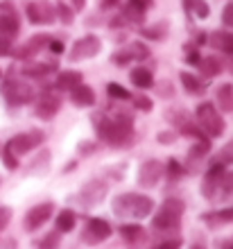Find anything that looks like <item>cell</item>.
Instances as JSON below:
<instances>
[{"label": "cell", "mask_w": 233, "mask_h": 249, "mask_svg": "<svg viewBox=\"0 0 233 249\" xmlns=\"http://www.w3.org/2000/svg\"><path fill=\"white\" fill-rule=\"evenodd\" d=\"M154 211V202L147 195H136V193H125V195L113 199V213L120 217H147Z\"/></svg>", "instance_id": "1"}, {"label": "cell", "mask_w": 233, "mask_h": 249, "mask_svg": "<svg viewBox=\"0 0 233 249\" xmlns=\"http://www.w3.org/2000/svg\"><path fill=\"white\" fill-rule=\"evenodd\" d=\"M95 131L97 136L111 145H125L131 138V124L129 120H111L107 116H95Z\"/></svg>", "instance_id": "2"}, {"label": "cell", "mask_w": 233, "mask_h": 249, "mask_svg": "<svg viewBox=\"0 0 233 249\" xmlns=\"http://www.w3.org/2000/svg\"><path fill=\"white\" fill-rule=\"evenodd\" d=\"M183 209H186V206H183L181 199L168 197V199L161 204V209H159V213L154 215V220H152L154 229H175L183 215Z\"/></svg>", "instance_id": "3"}, {"label": "cell", "mask_w": 233, "mask_h": 249, "mask_svg": "<svg viewBox=\"0 0 233 249\" xmlns=\"http://www.w3.org/2000/svg\"><path fill=\"white\" fill-rule=\"evenodd\" d=\"M195 116H197V123H199V127L204 131H206L208 136H222L224 134V120H222L220 111L213 107V102H204V105L197 107V111H195Z\"/></svg>", "instance_id": "4"}, {"label": "cell", "mask_w": 233, "mask_h": 249, "mask_svg": "<svg viewBox=\"0 0 233 249\" xmlns=\"http://www.w3.org/2000/svg\"><path fill=\"white\" fill-rule=\"evenodd\" d=\"M25 14L32 25H50L54 23V9L48 0H32L25 5Z\"/></svg>", "instance_id": "5"}, {"label": "cell", "mask_w": 233, "mask_h": 249, "mask_svg": "<svg viewBox=\"0 0 233 249\" xmlns=\"http://www.w3.org/2000/svg\"><path fill=\"white\" fill-rule=\"evenodd\" d=\"M100 48H102V43H100V39H97L95 34H86V36H82V39H77L72 43L71 53H68V59L79 61V59H86V57H95L100 53Z\"/></svg>", "instance_id": "6"}, {"label": "cell", "mask_w": 233, "mask_h": 249, "mask_svg": "<svg viewBox=\"0 0 233 249\" xmlns=\"http://www.w3.org/2000/svg\"><path fill=\"white\" fill-rule=\"evenodd\" d=\"M111 224L104 222V220H100V217H91L89 222H86L84 227V233H82V240H84L86 245H100L104 243L107 238L111 236Z\"/></svg>", "instance_id": "7"}, {"label": "cell", "mask_w": 233, "mask_h": 249, "mask_svg": "<svg viewBox=\"0 0 233 249\" xmlns=\"http://www.w3.org/2000/svg\"><path fill=\"white\" fill-rule=\"evenodd\" d=\"M52 213H54V204L52 202H43V204H39V206L30 209L25 213V220H23L25 231H36L39 227H43L52 217Z\"/></svg>", "instance_id": "8"}, {"label": "cell", "mask_w": 233, "mask_h": 249, "mask_svg": "<svg viewBox=\"0 0 233 249\" xmlns=\"http://www.w3.org/2000/svg\"><path fill=\"white\" fill-rule=\"evenodd\" d=\"M2 95H5V100L9 102V105L18 107V105L30 102V100H32V95H34V91L27 84L18 82V79H9V82L5 84V89H2Z\"/></svg>", "instance_id": "9"}, {"label": "cell", "mask_w": 233, "mask_h": 249, "mask_svg": "<svg viewBox=\"0 0 233 249\" xmlns=\"http://www.w3.org/2000/svg\"><path fill=\"white\" fill-rule=\"evenodd\" d=\"M104 195H107V184L93 179V181H89L84 188L79 190L77 202L82 204V206H97V204L104 199Z\"/></svg>", "instance_id": "10"}, {"label": "cell", "mask_w": 233, "mask_h": 249, "mask_svg": "<svg viewBox=\"0 0 233 249\" xmlns=\"http://www.w3.org/2000/svg\"><path fill=\"white\" fill-rule=\"evenodd\" d=\"M41 143H43V131H30V134H18V136H14L7 145H9L12 152L18 157V154H27V152L34 150V147Z\"/></svg>", "instance_id": "11"}, {"label": "cell", "mask_w": 233, "mask_h": 249, "mask_svg": "<svg viewBox=\"0 0 233 249\" xmlns=\"http://www.w3.org/2000/svg\"><path fill=\"white\" fill-rule=\"evenodd\" d=\"M163 175V165L156 161V159H147L145 163L141 165V170H138V184L143 188H154L159 184V179Z\"/></svg>", "instance_id": "12"}, {"label": "cell", "mask_w": 233, "mask_h": 249, "mask_svg": "<svg viewBox=\"0 0 233 249\" xmlns=\"http://www.w3.org/2000/svg\"><path fill=\"white\" fill-rule=\"evenodd\" d=\"M224 163H220V161H213V165L208 168V172L204 175V184H201V193H204V197H208V199H213L215 190L220 188V181L222 177H224Z\"/></svg>", "instance_id": "13"}, {"label": "cell", "mask_w": 233, "mask_h": 249, "mask_svg": "<svg viewBox=\"0 0 233 249\" xmlns=\"http://www.w3.org/2000/svg\"><path fill=\"white\" fill-rule=\"evenodd\" d=\"M20 30V20L16 16L9 5H2V12H0V36H7V39H12L16 36Z\"/></svg>", "instance_id": "14"}, {"label": "cell", "mask_w": 233, "mask_h": 249, "mask_svg": "<svg viewBox=\"0 0 233 249\" xmlns=\"http://www.w3.org/2000/svg\"><path fill=\"white\" fill-rule=\"evenodd\" d=\"M48 43H50L48 34H34L27 43H23V46L16 50V57H18V59H30V57H34V54L39 53L41 48H46Z\"/></svg>", "instance_id": "15"}, {"label": "cell", "mask_w": 233, "mask_h": 249, "mask_svg": "<svg viewBox=\"0 0 233 249\" xmlns=\"http://www.w3.org/2000/svg\"><path fill=\"white\" fill-rule=\"evenodd\" d=\"M59 107H61L59 98H54V95H43V98L39 100L36 109H34V113H36V118H41V120H50L57 116Z\"/></svg>", "instance_id": "16"}, {"label": "cell", "mask_w": 233, "mask_h": 249, "mask_svg": "<svg viewBox=\"0 0 233 249\" xmlns=\"http://www.w3.org/2000/svg\"><path fill=\"white\" fill-rule=\"evenodd\" d=\"M71 100H72V105H77V107H91L95 102V93H93L91 86L79 84L71 91Z\"/></svg>", "instance_id": "17"}, {"label": "cell", "mask_w": 233, "mask_h": 249, "mask_svg": "<svg viewBox=\"0 0 233 249\" xmlns=\"http://www.w3.org/2000/svg\"><path fill=\"white\" fill-rule=\"evenodd\" d=\"M208 43L220 50V53H227V54H233V32H213Z\"/></svg>", "instance_id": "18"}, {"label": "cell", "mask_w": 233, "mask_h": 249, "mask_svg": "<svg viewBox=\"0 0 233 249\" xmlns=\"http://www.w3.org/2000/svg\"><path fill=\"white\" fill-rule=\"evenodd\" d=\"M82 84V72L77 71H68V72H61L57 77V89L59 91H68L71 93L75 86Z\"/></svg>", "instance_id": "19"}, {"label": "cell", "mask_w": 233, "mask_h": 249, "mask_svg": "<svg viewBox=\"0 0 233 249\" xmlns=\"http://www.w3.org/2000/svg\"><path fill=\"white\" fill-rule=\"evenodd\" d=\"M215 98H217V107H220L222 111H233V86L231 84L217 86Z\"/></svg>", "instance_id": "20"}, {"label": "cell", "mask_w": 233, "mask_h": 249, "mask_svg": "<svg viewBox=\"0 0 233 249\" xmlns=\"http://www.w3.org/2000/svg\"><path fill=\"white\" fill-rule=\"evenodd\" d=\"M57 231L59 233H66V231H72L75 229V222H77V217H75V213L72 211H68V209H64V211H59V215H57Z\"/></svg>", "instance_id": "21"}, {"label": "cell", "mask_w": 233, "mask_h": 249, "mask_svg": "<svg viewBox=\"0 0 233 249\" xmlns=\"http://www.w3.org/2000/svg\"><path fill=\"white\" fill-rule=\"evenodd\" d=\"M131 84L138 86V89H149L154 84V77H152V72L147 68H134L131 71Z\"/></svg>", "instance_id": "22"}, {"label": "cell", "mask_w": 233, "mask_h": 249, "mask_svg": "<svg viewBox=\"0 0 233 249\" xmlns=\"http://www.w3.org/2000/svg\"><path fill=\"white\" fill-rule=\"evenodd\" d=\"M199 71L206 75V77H217L222 72V64L220 59H215V57H204L199 61Z\"/></svg>", "instance_id": "23"}, {"label": "cell", "mask_w": 233, "mask_h": 249, "mask_svg": "<svg viewBox=\"0 0 233 249\" xmlns=\"http://www.w3.org/2000/svg\"><path fill=\"white\" fill-rule=\"evenodd\" d=\"M204 220H206L211 227H220V224H227V222H233V206L231 209H224V211H220V213H206L204 215Z\"/></svg>", "instance_id": "24"}, {"label": "cell", "mask_w": 233, "mask_h": 249, "mask_svg": "<svg viewBox=\"0 0 233 249\" xmlns=\"http://www.w3.org/2000/svg\"><path fill=\"white\" fill-rule=\"evenodd\" d=\"M181 84L190 95H199V93H204V86H201V82L195 77L193 72H181Z\"/></svg>", "instance_id": "25"}, {"label": "cell", "mask_w": 233, "mask_h": 249, "mask_svg": "<svg viewBox=\"0 0 233 249\" xmlns=\"http://www.w3.org/2000/svg\"><path fill=\"white\" fill-rule=\"evenodd\" d=\"M120 236H123L127 243H134V240H143L145 231H143L141 224H123V227H120Z\"/></svg>", "instance_id": "26"}, {"label": "cell", "mask_w": 233, "mask_h": 249, "mask_svg": "<svg viewBox=\"0 0 233 249\" xmlns=\"http://www.w3.org/2000/svg\"><path fill=\"white\" fill-rule=\"evenodd\" d=\"M186 12L195 14L197 18H206L208 16V5L204 0H186Z\"/></svg>", "instance_id": "27"}, {"label": "cell", "mask_w": 233, "mask_h": 249, "mask_svg": "<svg viewBox=\"0 0 233 249\" xmlns=\"http://www.w3.org/2000/svg\"><path fill=\"white\" fill-rule=\"evenodd\" d=\"M23 72H25L27 77H43L46 72H50V66L48 64H27L25 68H23Z\"/></svg>", "instance_id": "28"}, {"label": "cell", "mask_w": 233, "mask_h": 249, "mask_svg": "<svg viewBox=\"0 0 233 249\" xmlns=\"http://www.w3.org/2000/svg\"><path fill=\"white\" fill-rule=\"evenodd\" d=\"M107 91H109L111 98H116V100H129L131 98V93L125 89V86L116 84V82H111L109 86H107Z\"/></svg>", "instance_id": "29"}, {"label": "cell", "mask_w": 233, "mask_h": 249, "mask_svg": "<svg viewBox=\"0 0 233 249\" xmlns=\"http://www.w3.org/2000/svg\"><path fill=\"white\" fill-rule=\"evenodd\" d=\"M220 188H222V197H233V170L224 172V177L220 181Z\"/></svg>", "instance_id": "30"}, {"label": "cell", "mask_w": 233, "mask_h": 249, "mask_svg": "<svg viewBox=\"0 0 233 249\" xmlns=\"http://www.w3.org/2000/svg\"><path fill=\"white\" fill-rule=\"evenodd\" d=\"M129 53H134V54H131L134 59H147V57H149V50H147V46H143L141 41H136V43H131Z\"/></svg>", "instance_id": "31"}, {"label": "cell", "mask_w": 233, "mask_h": 249, "mask_svg": "<svg viewBox=\"0 0 233 249\" xmlns=\"http://www.w3.org/2000/svg\"><path fill=\"white\" fill-rule=\"evenodd\" d=\"M2 161H5V165L9 168V170H16V168H18V159H16V154L12 152V147H9V145H5V154H2Z\"/></svg>", "instance_id": "32"}, {"label": "cell", "mask_w": 233, "mask_h": 249, "mask_svg": "<svg viewBox=\"0 0 233 249\" xmlns=\"http://www.w3.org/2000/svg\"><path fill=\"white\" fill-rule=\"evenodd\" d=\"M165 30H168V25L165 23H161V25H152L145 30V36H149V39H163V34H165Z\"/></svg>", "instance_id": "33"}, {"label": "cell", "mask_w": 233, "mask_h": 249, "mask_svg": "<svg viewBox=\"0 0 233 249\" xmlns=\"http://www.w3.org/2000/svg\"><path fill=\"white\" fill-rule=\"evenodd\" d=\"M57 14H59V18H61V23H66V25L72 23V9H68L66 2H59L57 5Z\"/></svg>", "instance_id": "34"}, {"label": "cell", "mask_w": 233, "mask_h": 249, "mask_svg": "<svg viewBox=\"0 0 233 249\" xmlns=\"http://www.w3.org/2000/svg\"><path fill=\"white\" fill-rule=\"evenodd\" d=\"M59 247V231L57 233H48L43 240H41V249H54Z\"/></svg>", "instance_id": "35"}, {"label": "cell", "mask_w": 233, "mask_h": 249, "mask_svg": "<svg viewBox=\"0 0 233 249\" xmlns=\"http://www.w3.org/2000/svg\"><path fill=\"white\" fill-rule=\"evenodd\" d=\"M215 161H220V163H224V161H233V141L231 143H227V147L217 154V159Z\"/></svg>", "instance_id": "36"}, {"label": "cell", "mask_w": 233, "mask_h": 249, "mask_svg": "<svg viewBox=\"0 0 233 249\" xmlns=\"http://www.w3.org/2000/svg\"><path fill=\"white\" fill-rule=\"evenodd\" d=\"M222 20H224V25L233 30V2H229V5L222 9Z\"/></svg>", "instance_id": "37"}, {"label": "cell", "mask_w": 233, "mask_h": 249, "mask_svg": "<svg viewBox=\"0 0 233 249\" xmlns=\"http://www.w3.org/2000/svg\"><path fill=\"white\" fill-rule=\"evenodd\" d=\"M131 59H134V57H131L129 50H123V53H116V54H113V61H116L118 66H127Z\"/></svg>", "instance_id": "38"}, {"label": "cell", "mask_w": 233, "mask_h": 249, "mask_svg": "<svg viewBox=\"0 0 233 249\" xmlns=\"http://www.w3.org/2000/svg\"><path fill=\"white\" fill-rule=\"evenodd\" d=\"M168 170H170V172H168V177L172 179V181H175V179L179 177V175H181V165L177 163L175 159H170V161H168Z\"/></svg>", "instance_id": "39"}, {"label": "cell", "mask_w": 233, "mask_h": 249, "mask_svg": "<svg viewBox=\"0 0 233 249\" xmlns=\"http://www.w3.org/2000/svg\"><path fill=\"white\" fill-rule=\"evenodd\" d=\"M12 54V39L0 36V57H9Z\"/></svg>", "instance_id": "40"}, {"label": "cell", "mask_w": 233, "mask_h": 249, "mask_svg": "<svg viewBox=\"0 0 233 249\" xmlns=\"http://www.w3.org/2000/svg\"><path fill=\"white\" fill-rule=\"evenodd\" d=\"M206 152H208V143L206 141H201V143H197L193 150H190V157L197 159V157H201V154H206Z\"/></svg>", "instance_id": "41"}, {"label": "cell", "mask_w": 233, "mask_h": 249, "mask_svg": "<svg viewBox=\"0 0 233 249\" xmlns=\"http://www.w3.org/2000/svg\"><path fill=\"white\" fill-rule=\"evenodd\" d=\"M136 107L141 109V111H152V100L145 98V95H141V98H136Z\"/></svg>", "instance_id": "42"}, {"label": "cell", "mask_w": 233, "mask_h": 249, "mask_svg": "<svg viewBox=\"0 0 233 249\" xmlns=\"http://www.w3.org/2000/svg\"><path fill=\"white\" fill-rule=\"evenodd\" d=\"M129 5L136 7V9H141V12H145V9L152 7V0H129Z\"/></svg>", "instance_id": "43"}, {"label": "cell", "mask_w": 233, "mask_h": 249, "mask_svg": "<svg viewBox=\"0 0 233 249\" xmlns=\"http://www.w3.org/2000/svg\"><path fill=\"white\" fill-rule=\"evenodd\" d=\"M48 48H50L54 54H61V53H64V43H61V41H50V43H48Z\"/></svg>", "instance_id": "44"}, {"label": "cell", "mask_w": 233, "mask_h": 249, "mask_svg": "<svg viewBox=\"0 0 233 249\" xmlns=\"http://www.w3.org/2000/svg\"><path fill=\"white\" fill-rule=\"evenodd\" d=\"M179 245H181L179 240H168V243H161L156 249H179Z\"/></svg>", "instance_id": "45"}, {"label": "cell", "mask_w": 233, "mask_h": 249, "mask_svg": "<svg viewBox=\"0 0 233 249\" xmlns=\"http://www.w3.org/2000/svg\"><path fill=\"white\" fill-rule=\"evenodd\" d=\"M186 61L188 64H197L199 66V61H201V57H199V53L195 50V53H188V57H186Z\"/></svg>", "instance_id": "46"}, {"label": "cell", "mask_w": 233, "mask_h": 249, "mask_svg": "<svg viewBox=\"0 0 233 249\" xmlns=\"http://www.w3.org/2000/svg\"><path fill=\"white\" fill-rule=\"evenodd\" d=\"M170 141H175V134H159V143H170Z\"/></svg>", "instance_id": "47"}, {"label": "cell", "mask_w": 233, "mask_h": 249, "mask_svg": "<svg viewBox=\"0 0 233 249\" xmlns=\"http://www.w3.org/2000/svg\"><path fill=\"white\" fill-rule=\"evenodd\" d=\"M71 2H72V9H75V12H82L86 5V0H71Z\"/></svg>", "instance_id": "48"}, {"label": "cell", "mask_w": 233, "mask_h": 249, "mask_svg": "<svg viewBox=\"0 0 233 249\" xmlns=\"http://www.w3.org/2000/svg\"><path fill=\"white\" fill-rule=\"evenodd\" d=\"M118 5V0H102V7H107V9H109V7H116Z\"/></svg>", "instance_id": "49"}, {"label": "cell", "mask_w": 233, "mask_h": 249, "mask_svg": "<svg viewBox=\"0 0 233 249\" xmlns=\"http://www.w3.org/2000/svg\"><path fill=\"white\" fill-rule=\"evenodd\" d=\"M222 249H233V238H231V240H227V243H224V247H222Z\"/></svg>", "instance_id": "50"}, {"label": "cell", "mask_w": 233, "mask_h": 249, "mask_svg": "<svg viewBox=\"0 0 233 249\" xmlns=\"http://www.w3.org/2000/svg\"><path fill=\"white\" fill-rule=\"evenodd\" d=\"M190 249H206V247H204V245H201V243H197V245H193V247H190Z\"/></svg>", "instance_id": "51"}]
</instances>
